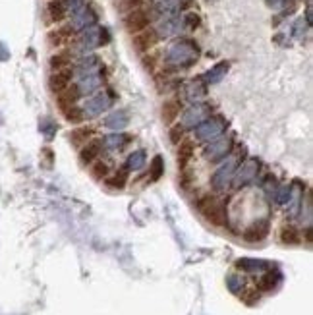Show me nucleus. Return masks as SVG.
<instances>
[{
	"instance_id": "20e7f679",
	"label": "nucleus",
	"mask_w": 313,
	"mask_h": 315,
	"mask_svg": "<svg viewBox=\"0 0 313 315\" xmlns=\"http://www.w3.org/2000/svg\"><path fill=\"white\" fill-rule=\"evenodd\" d=\"M157 39L159 37H157V33L153 29H143V31H139L136 35H132V45H134L136 52L145 54V52H149L157 45Z\"/></svg>"
},
{
	"instance_id": "1a4fd4ad",
	"label": "nucleus",
	"mask_w": 313,
	"mask_h": 315,
	"mask_svg": "<svg viewBox=\"0 0 313 315\" xmlns=\"http://www.w3.org/2000/svg\"><path fill=\"white\" fill-rule=\"evenodd\" d=\"M193 153H195V141L191 138H184L178 143V166L184 168L191 161Z\"/></svg>"
},
{
	"instance_id": "dca6fc26",
	"label": "nucleus",
	"mask_w": 313,
	"mask_h": 315,
	"mask_svg": "<svg viewBox=\"0 0 313 315\" xmlns=\"http://www.w3.org/2000/svg\"><path fill=\"white\" fill-rule=\"evenodd\" d=\"M64 118H66V122L68 124H75V126H79V124H83V120H85V113H83V109H79L77 104L74 107H70L68 111H64Z\"/></svg>"
},
{
	"instance_id": "4468645a",
	"label": "nucleus",
	"mask_w": 313,
	"mask_h": 315,
	"mask_svg": "<svg viewBox=\"0 0 313 315\" xmlns=\"http://www.w3.org/2000/svg\"><path fill=\"white\" fill-rule=\"evenodd\" d=\"M89 172H91V176L95 178V180L102 182L105 178L111 174V163H109V161H100V159H97L95 163L89 164Z\"/></svg>"
},
{
	"instance_id": "f3484780",
	"label": "nucleus",
	"mask_w": 313,
	"mask_h": 315,
	"mask_svg": "<svg viewBox=\"0 0 313 315\" xmlns=\"http://www.w3.org/2000/svg\"><path fill=\"white\" fill-rule=\"evenodd\" d=\"M105 184L113 189H116V188L122 189L126 186V172H114V174H109V176L105 178Z\"/></svg>"
},
{
	"instance_id": "423d86ee",
	"label": "nucleus",
	"mask_w": 313,
	"mask_h": 315,
	"mask_svg": "<svg viewBox=\"0 0 313 315\" xmlns=\"http://www.w3.org/2000/svg\"><path fill=\"white\" fill-rule=\"evenodd\" d=\"M77 99H79V87L74 85V83H70L64 91L56 93V107H58L60 113H64L70 107H74L75 102H77Z\"/></svg>"
},
{
	"instance_id": "f8f14e48",
	"label": "nucleus",
	"mask_w": 313,
	"mask_h": 315,
	"mask_svg": "<svg viewBox=\"0 0 313 315\" xmlns=\"http://www.w3.org/2000/svg\"><path fill=\"white\" fill-rule=\"evenodd\" d=\"M269 234V227H267V223H255V225H251L246 232H244V240L246 242H251V244H255V242H261Z\"/></svg>"
},
{
	"instance_id": "39448f33",
	"label": "nucleus",
	"mask_w": 313,
	"mask_h": 315,
	"mask_svg": "<svg viewBox=\"0 0 313 315\" xmlns=\"http://www.w3.org/2000/svg\"><path fill=\"white\" fill-rule=\"evenodd\" d=\"M72 77H74V72L72 68H64V70H56L49 76V89L52 95L60 93L64 89L72 83Z\"/></svg>"
},
{
	"instance_id": "9d476101",
	"label": "nucleus",
	"mask_w": 313,
	"mask_h": 315,
	"mask_svg": "<svg viewBox=\"0 0 313 315\" xmlns=\"http://www.w3.org/2000/svg\"><path fill=\"white\" fill-rule=\"evenodd\" d=\"M95 136V128L93 126H79L75 128V130H72L70 132V136H68V139H70V143L74 145V147H81V145H85L89 139Z\"/></svg>"
},
{
	"instance_id": "9b49d317",
	"label": "nucleus",
	"mask_w": 313,
	"mask_h": 315,
	"mask_svg": "<svg viewBox=\"0 0 313 315\" xmlns=\"http://www.w3.org/2000/svg\"><path fill=\"white\" fill-rule=\"evenodd\" d=\"M47 16L52 24H62L66 20V6L62 0H50L47 4Z\"/></svg>"
},
{
	"instance_id": "6ab92c4d",
	"label": "nucleus",
	"mask_w": 313,
	"mask_h": 315,
	"mask_svg": "<svg viewBox=\"0 0 313 315\" xmlns=\"http://www.w3.org/2000/svg\"><path fill=\"white\" fill-rule=\"evenodd\" d=\"M184 139V128L180 126V124H172V132H170V141L178 145L180 141Z\"/></svg>"
},
{
	"instance_id": "7ed1b4c3",
	"label": "nucleus",
	"mask_w": 313,
	"mask_h": 315,
	"mask_svg": "<svg viewBox=\"0 0 313 315\" xmlns=\"http://www.w3.org/2000/svg\"><path fill=\"white\" fill-rule=\"evenodd\" d=\"M100 151H102V141H100L99 138H91L85 145L79 147L77 159H79V163L83 164V166H89V164L95 163V161L99 159Z\"/></svg>"
},
{
	"instance_id": "f257e3e1",
	"label": "nucleus",
	"mask_w": 313,
	"mask_h": 315,
	"mask_svg": "<svg viewBox=\"0 0 313 315\" xmlns=\"http://www.w3.org/2000/svg\"><path fill=\"white\" fill-rule=\"evenodd\" d=\"M197 211L201 213V217L213 225V227H225L226 223V213L223 203L219 201L215 195H203L197 199Z\"/></svg>"
},
{
	"instance_id": "0eeeda50",
	"label": "nucleus",
	"mask_w": 313,
	"mask_h": 315,
	"mask_svg": "<svg viewBox=\"0 0 313 315\" xmlns=\"http://www.w3.org/2000/svg\"><path fill=\"white\" fill-rule=\"evenodd\" d=\"M180 113H182V102L178 101V99H168V101H164L163 107H161V120L164 122V126L176 124Z\"/></svg>"
},
{
	"instance_id": "ddd939ff",
	"label": "nucleus",
	"mask_w": 313,
	"mask_h": 315,
	"mask_svg": "<svg viewBox=\"0 0 313 315\" xmlns=\"http://www.w3.org/2000/svg\"><path fill=\"white\" fill-rule=\"evenodd\" d=\"M49 66L52 72H56V70H64V68H70L72 66V54L70 52H56V54H52L49 60Z\"/></svg>"
},
{
	"instance_id": "f03ea898",
	"label": "nucleus",
	"mask_w": 313,
	"mask_h": 315,
	"mask_svg": "<svg viewBox=\"0 0 313 315\" xmlns=\"http://www.w3.org/2000/svg\"><path fill=\"white\" fill-rule=\"evenodd\" d=\"M151 24V18L149 14L145 12V10H132V12H128L124 16V29L130 33V35H136L139 31H143V29H147Z\"/></svg>"
},
{
	"instance_id": "a211bd4d",
	"label": "nucleus",
	"mask_w": 313,
	"mask_h": 315,
	"mask_svg": "<svg viewBox=\"0 0 313 315\" xmlns=\"http://www.w3.org/2000/svg\"><path fill=\"white\" fill-rule=\"evenodd\" d=\"M141 4H143V0H118V12L122 14H128L132 12V10H138L141 8Z\"/></svg>"
},
{
	"instance_id": "2eb2a0df",
	"label": "nucleus",
	"mask_w": 313,
	"mask_h": 315,
	"mask_svg": "<svg viewBox=\"0 0 313 315\" xmlns=\"http://www.w3.org/2000/svg\"><path fill=\"white\" fill-rule=\"evenodd\" d=\"M278 238H280L282 244L296 246V244H300V232H298V228L292 227V225H284L280 228V232H278Z\"/></svg>"
},
{
	"instance_id": "6e6552de",
	"label": "nucleus",
	"mask_w": 313,
	"mask_h": 315,
	"mask_svg": "<svg viewBox=\"0 0 313 315\" xmlns=\"http://www.w3.org/2000/svg\"><path fill=\"white\" fill-rule=\"evenodd\" d=\"M47 39H49L50 47L58 49V47H64L66 43H70L74 39V29H72V26H60L56 27V29H52V31H49Z\"/></svg>"
}]
</instances>
